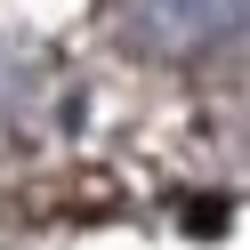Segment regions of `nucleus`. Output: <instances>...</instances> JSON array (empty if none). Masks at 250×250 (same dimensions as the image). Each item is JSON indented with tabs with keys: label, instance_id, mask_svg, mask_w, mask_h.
I'll return each mask as SVG.
<instances>
[{
	"label": "nucleus",
	"instance_id": "f03ea898",
	"mask_svg": "<svg viewBox=\"0 0 250 250\" xmlns=\"http://www.w3.org/2000/svg\"><path fill=\"white\" fill-rule=\"evenodd\" d=\"M65 113V81L41 49L0 41V146H41Z\"/></svg>",
	"mask_w": 250,
	"mask_h": 250
},
{
	"label": "nucleus",
	"instance_id": "f257e3e1",
	"mask_svg": "<svg viewBox=\"0 0 250 250\" xmlns=\"http://www.w3.org/2000/svg\"><path fill=\"white\" fill-rule=\"evenodd\" d=\"M105 24L162 73H218L250 57V0H105Z\"/></svg>",
	"mask_w": 250,
	"mask_h": 250
}]
</instances>
